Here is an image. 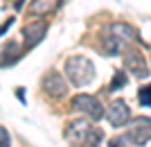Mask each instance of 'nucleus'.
<instances>
[{
	"instance_id": "12",
	"label": "nucleus",
	"mask_w": 151,
	"mask_h": 147,
	"mask_svg": "<svg viewBox=\"0 0 151 147\" xmlns=\"http://www.w3.org/2000/svg\"><path fill=\"white\" fill-rule=\"evenodd\" d=\"M140 104H145V106H151V86H145V88L140 91Z\"/></svg>"
},
{
	"instance_id": "7",
	"label": "nucleus",
	"mask_w": 151,
	"mask_h": 147,
	"mask_svg": "<svg viewBox=\"0 0 151 147\" xmlns=\"http://www.w3.org/2000/svg\"><path fill=\"white\" fill-rule=\"evenodd\" d=\"M88 131H90V125L86 120H81V118H79V120H72L68 125V129H65V140H68L70 145L79 147V145H83Z\"/></svg>"
},
{
	"instance_id": "3",
	"label": "nucleus",
	"mask_w": 151,
	"mask_h": 147,
	"mask_svg": "<svg viewBox=\"0 0 151 147\" xmlns=\"http://www.w3.org/2000/svg\"><path fill=\"white\" fill-rule=\"evenodd\" d=\"M70 106H72V111H77V113L88 115L90 120H101V118H104V106H101V102L93 95H86V93L75 95L72 102H70Z\"/></svg>"
},
{
	"instance_id": "9",
	"label": "nucleus",
	"mask_w": 151,
	"mask_h": 147,
	"mask_svg": "<svg viewBox=\"0 0 151 147\" xmlns=\"http://www.w3.org/2000/svg\"><path fill=\"white\" fill-rule=\"evenodd\" d=\"M47 32V23L45 20H36V23H27L25 30H23V36H25V45L27 48H34L36 43H41V38Z\"/></svg>"
},
{
	"instance_id": "15",
	"label": "nucleus",
	"mask_w": 151,
	"mask_h": 147,
	"mask_svg": "<svg viewBox=\"0 0 151 147\" xmlns=\"http://www.w3.org/2000/svg\"><path fill=\"white\" fill-rule=\"evenodd\" d=\"M126 143L129 140H126L124 136H117V138H113V140L108 143V147H126Z\"/></svg>"
},
{
	"instance_id": "6",
	"label": "nucleus",
	"mask_w": 151,
	"mask_h": 147,
	"mask_svg": "<svg viewBox=\"0 0 151 147\" xmlns=\"http://www.w3.org/2000/svg\"><path fill=\"white\" fill-rule=\"evenodd\" d=\"M104 115H106V120L113 127H124L126 122L131 120V111H129L124 100H113V102L108 104V109L104 111Z\"/></svg>"
},
{
	"instance_id": "17",
	"label": "nucleus",
	"mask_w": 151,
	"mask_h": 147,
	"mask_svg": "<svg viewBox=\"0 0 151 147\" xmlns=\"http://www.w3.org/2000/svg\"><path fill=\"white\" fill-rule=\"evenodd\" d=\"M14 5H16V7H18V9H20V7H23V0H16Z\"/></svg>"
},
{
	"instance_id": "11",
	"label": "nucleus",
	"mask_w": 151,
	"mask_h": 147,
	"mask_svg": "<svg viewBox=\"0 0 151 147\" xmlns=\"http://www.w3.org/2000/svg\"><path fill=\"white\" fill-rule=\"evenodd\" d=\"M101 140H104V131H101V129L90 127L88 136H86V140H83V147H99Z\"/></svg>"
},
{
	"instance_id": "16",
	"label": "nucleus",
	"mask_w": 151,
	"mask_h": 147,
	"mask_svg": "<svg viewBox=\"0 0 151 147\" xmlns=\"http://www.w3.org/2000/svg\"><path fill=\"white\" fill-rule=\"evenodd\" d=\"M9 25H12V18H9V20H7V23H5V25H2V27H0V34H2V32H5V30H7V27H9Z\"/></svg>"
},
{
	"instance_id": "10",
	"label": "nucleus",
	"mask_w": 151,
	"mask_h": 147,
	"mask_svg": "<svg viewBox=\"0 0 151 147\" xmlns=\"http://www.w3.org/2000/svg\"><path fill=\"white\" fill-rule=\"evenodd\" d=\"M59 2H61V0H32L29 7H27V12H29L32 16H47V14H52L59 7Z\"/></svg>"
},
{
	"instance_id": "4",
	"label": "nucleus",
	"mask_w": 151,
	"mask_h": 147,
	"mask_svg": "<svg viewBox=\"0 0 151 147\" xmlns=\"http://www.w3.org/2000/svg\"><path fill=\"white\" fill-rule=\"evenodd\" d=\"M126 140L131 143V145H147V143L151 140V118H147V115H140V118H135V120H131V125H129V129H126Z\"/></svg>"
},
{
	"instance_id": "8",
	"label": "nucleus",
	"mask_w": 151,
	"mask_h": 147,
	"mask_svg": "<svg viewBox=\"0 0 151 147\" xmlns=\"http://www.w3.org/2000/svg\"><path fill=\"white\" fill-rule=\"evenodd\" d=\"M43 91L47 95H52V97H63L68 93V84H65L63 75L50 72V75H45V79H43Z\"/></svg>"
},
{
	"instance_id": "14",
	"label": "nucleus",
	"mask_w": 151,
	"mask_h": 147,
	"mask_svg": "<svg viewBox=\"0 0 151 147\" xmlns=\"http://www.w3.org/2000/svg\"><path fill=\"white\" fill-rule=\"evenodd\" d=\"M9 145H12V138H9L5 127H0V147H9Z\"/></svg>"
},
{
	"instance_id": "13",
	"label": "nucleus",
	"mask_w": 151,
	"mask_h": 147,
	"mask_svg": "<svg viewBox=\"0 0 151 147\" xmlns=\"http://www.w3.org/2000/svg\"><path fill=\"white\" fill-rule=\"evenodd\" d=\"M124 84H126V77L122 75V72H115L113 82H111V91H115V88H122Z\"/></svg>"
},
{
	"instance_id": "1",
	"label": "nucleus",
	"mask_w": 151,
	"mask_h": 147,
	"mask_svg": "<svg viewBox=\"0 0 151 147\" xmlns=\"http://www.w3.org/2000/svg\"><path fill=\"white\" fill-rule=\"evenodd\" d=\"M135 38V30L126 23H111V25L104 30L101 34V52L104 54H117V52H124L126 45Z\"/></svg>"
},
{
	"instance_id": "5",
	"label": "nucleus",
	"mask_w": 151,
	"mask_h": 147,
	"mask_svg": "<svg viewBox=\"0 0 151 147\" xmlns=\"http://www.w3.org/2000/svg\"><path fill=\"white\" fill-rule=\"evenodd\" d=\"M124 68L131 75L140 77V79L149 77V66H147V61H145L140 50H133V48H126L124 50Z\"/></svg>"
},
{
	"instance_id": "2",
	"label": "nucleus",
	"mask_w": 151,
	"mask_h": 147,
	"mask_svg": "<svg viewBox=\"0 0 151 147\" xmlns=\"http://www.w3.org/2000/svg\"><path fill=\"white\" fill-rule=\"evenodd\" d=\"M65 77L75 86H88L95 79V66L88 57H81V54H75L65 61Z\"/></svg>"
}]
</instances>
